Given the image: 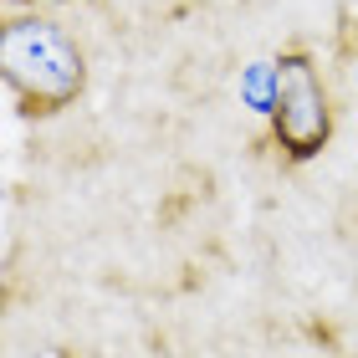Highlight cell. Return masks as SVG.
<instances>
[{"label": "cell", "instance_id": "6da1fadb", "mask_svg": "<svg viewBox=\"0 0 358 358\" xmlns=\"http://www.w3.org/2000/svg\"><path fill=\"white\" fill-rule=\"evenodd\" d=\"M0 77L26 118H57L87 87V57L52 15H10L0 31Z\"/></svg>", "mask_w": 358, "mask_h": 358}, {"label": "cell", "instance_id": "7a4b0ae2", "mask_svg": "<svg viewBox=\"0 0 358 358\" xmlns=\"http://www.w3.org/2000/svg\"><path fill=\"white\" fill-rule=\"evenodd\" d=\"M271 138L292 164H307L328 149L333 138V97L328 83H322L317 62L292 46V52L276 57L271 67Z\"/></svg>", "mask_w": 358, "mask_h": 358}]
</instances>
